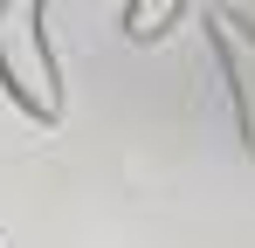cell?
<instances>
[{"mask_svg": "<svg viewBox=\"0 0 255 248\" xmlns=\"http://www.w3.org/2000/svg\"><path fill=\"white\" fill-rule=\"evenodd\" d=\"M0 97L35 124H62L69 83L48 41V0H0Z\"/></svg>", "mask_w": 255, "mask_h": 248, "instance_id": "1", "label": "cell"}, {"mask_svg": "<svg viewBox=\"0 0 255 248\" xmlns=\"http://www.w3.org/2000/svg\"><path fill=\"white\" fill-rule=\"evenodd\" d=\"M207 48H214V69H221V90H228V111H235V138L255 152V21L242 7H214Z\"/></svg>", "mask_w": 255, "mask_h": 248, "instance_id": "2", "label": "cell"}, {"mask_svg": "<svg viewBox=\"0 0 255 248\" xmlns=\"http://www.w3.org/2000/svg\"><path fill=\"white\" fill-rule=\"evenodd\" d=\"M186 14V0H125V35L131 41H159Z\"/></svg>", "mask_w": 255, "mask_h": 248, "instance_id": "3", "label": "cell"}]
</instances>
